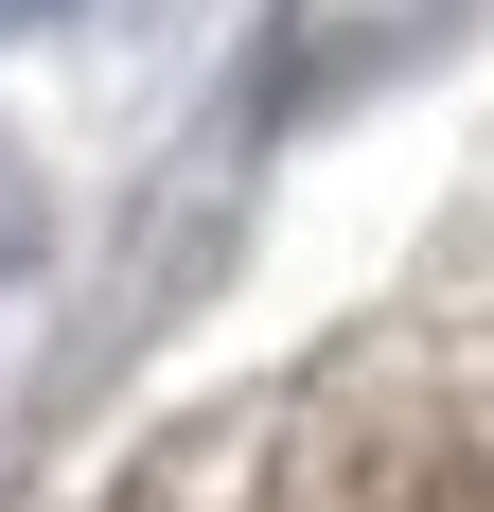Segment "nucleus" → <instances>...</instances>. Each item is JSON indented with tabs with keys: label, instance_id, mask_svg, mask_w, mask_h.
<instances>
[{
	"label": "nucleus",
	"instance_id": "nucleus-1",
	"mask_svg": "<svg viewBox=\"0 0 494 512\" xmlns=\"http://www.w3.org/2000/svg\"><path fill=\"white\" fill-rule=\"evenodd\" d=\"M18 18H53V0H0V36H18Z\"/></svg>",
	"mask_w": 494,
	"mask_h": 512
}]
</instances>
